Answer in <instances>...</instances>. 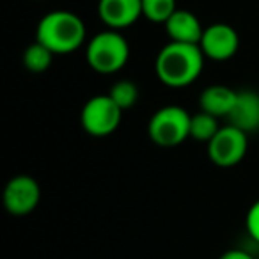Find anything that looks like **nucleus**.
I'll use <instances>...</instances> for the list:
<instances>
[{"label": "nucleus", "instance_id": "6e6552de", "mask_svg": "<svg viewBox=\"0 0 259 259\" xmlns=\"http://www.w3.org/2000/svg\"><path fill=\"white\" fill-rule=\"evenodd\" d=\"M199 47L204 57L211 61H229L238 52L240 37L236 30L227 23H213L204 29Z\"/></svg>", "mask_w": 259, "mask_h": 259}, {"label": "nucleus", "instance_id": "ddd939ff", "mask_svg": "<svg viewBox=\"0 0 259 259\" xmlns=\"http://www.w3.org/2000/svg\"><path fill=\"white\" fill-rule=\"evenodd\" d=\"M54 55L55 54L50 48L41 45L39 41H34L23 52V66L32 73H43L52 66Z\"/></svg>", "mask_w": 259, "mask_h": 259}, {"label": "nucleus", "instance_id": "2eb2a0df", "mask_svg": "<svg viewBox=\"0 0 259 259\" xmlns=\"http://www.w3.org/2000/svg\"><path fill=\"white\" fill-rule=\"evenodd\" d=\"M176 9V0H142V16L153 23H165Z\"/></svg>", "mask_w": 259, "mask_h": 259}, {"label": "nucleus", "instance_id": "f03ea898", "mask_svg": "<svg viewBox=\"0 0 259 259\" xmlns=\"http://www.w3.org/2000/svg\"><path fill=\"white\" fill-rule=\"evenodd\" d=\"M85 23L71 11H50L39 20L36 29V41L50 48L55 55L71 54L85 41Z\"/></svg>", "mask_w": 259, "mask_h": 259}, {"label": "nucleus", "instance_id": "423d86ee", "mask_svg": "<svg viewBox=\"0 0 259 259\" xmlns=\"http://www.w3.org/2000/svg\"><path fill=\"white\" fill-rule=\"evenodd\" d=\"M248 139L243 130L233 124L222 126L208 142V156L219 167H234L245 158Z\"/></svg>", "mask_w": 259, "mask_h": 259}, {"label": "nucleus", "instance_id": "dca6fc26", "mask_svg": "<svg viewBox=\"0 0 259 259\" xmlns=\"http://www.w3.org/2000/svg\"><path fill=\"white\" fill-rule=\"evenodd\" d=\"M108 96L122 108V112L132 108L139 100V87L132 80H117L108 91Z\"/></svg>", "mask_w": 259, "mask_h": 259}, {"label": "nucleus", "instance_id": "0eeeda50", "mask_svg": "<svg viewBox=\"0 0 259 259\" xmlns=\"http://www.w3.org/2000/svg\"><path fill=\"white\" fill-rule=\"evenodd\" d=\"M41 199V190L32 176L20 174L8 181L4 188V206L11 215L23 217L36 209Z\"/></svg>", "mask_w": 259, "mask_h": 259}, {"label": "nucleus", "instance_id": "20e7f679", "mask_svg": "<svg viewBox=\"0 0 259 259\" xmlns=\"http://www.w3.org/2000/svg\"><path fill=\"white\" fill-rule=\"evenodd\" d=\"M192 115L178 105H167L151 115L148 124L149 139L160 148H174L190 137Z\"/></svg>", "mask_w": 259, "mask_h": 259}, {"label": "nucleus", "instance_id": "4468645a", "mask_svg": "<svg viewBox=\"0 0 259 259\" xmlns=\"http://www.w3.org/2000/svg\"><path fill=\"white\" fill-rule=\"evenodd\" d=\"M220 130L219 122H217V117L208 112L201 110L199 114L192 115L190 119V139H195V141L201 142H209L215 134Z\"/></svg>", "mask_w": 259, "mask_h": 259}, {"label": "nucleus", "instance_id": "9b49d317", "mask_svg": "<svg viewBox=\"0 0 259 259\" xmlns=\"http://www.w3.org/2000/svg\"><path fill=\"white\" fill-rule=\"evenodd\" d=\"M163 25L170 41H176V43L199 45L204 32V27L201 25L197 16L187 9H176Z\"/></svg>", "mask_w": 259, "mask_h": 259}, {"label": "nucleus", "instance_id": "9d476101", "mask_svg": "<svg viewBox=\"0 0 259 259\" xmlns=\"http://www.w3.org/2000/svg\"><path fill=\"white\" fill-rule=\"evenodd\" d=\"M229 124L243 130L245 134L259 130V93L250 89L238 91L236 101L231 108Z\"/></svg>", "mask_w": 259, "mask_h": 259}, {"label": "nucleus", "instance_id": "39448f33", "mask_svg": "<svg viewBox=\"0 0 259 259\" xmlns=\"http://www.w3.org/2000/svg\"><path fill=\"white\" fill-rule=\"evenodd\" d=\"M122 108L108 94L94 96L83 105L80 122L82 128L93 137H107L114 134L121 122Z\"/></svg>", "mask_w": 259, "mask_h": 259}, {"label": "nucleus", "instance_id": "f257e3e1", "mask_svg": "<svg viewBox=\"0 0 259 259\" xmlns=\"http://www.w3.org/2000/svg\"><path fill=\"white\" fill-rule=\"evenodd\" d=\"M204 59L199 45L170 41L156 55V75L169 87L190 85L202 73Z\"/></svg>", "mask_w": 259, "mask_h": 259}, {"label": "nucleus", "instance_id": "1a4fd4ad", "mask_svg": "<svg viewBox=\"0 0 259 259\" xmlns=\"http://www.w3.org/2000/svg\"><path fill=\"white\" fill-rule=\"evenodd\" d=\"M98 16L108 29L122 30L142 16V0H100Z\"/></svg>", "mask_w": 259, "mask_h": 259}, {"label": "nucleus", "instance_id": "f3484780", "mask_svg": "<svg viewBox=\"0 0 259 259\" xmlns=\"http://www.w3.org/2000/svg\"><path fill=\"white\" fill-rule=\"evenodd\" d=\"M245 226H247V233L250 234L252 240L259 243V201H255L250 206L247 219H245Z\"/></svg>", "mask_w": 259, "mask_h": 259}, {"label": "nucleus", "instance_id": "a211bd4d", "mask_svg": "<svg viewBox=\"0 0 259 259\" xmlns=\"http://www.w3.org/2000/svg\"><path fill=\"white\" fill-rule=\"evenodd\" d=\"M220 259H255L252 254H248L247 250H241V248H233V250H227L220 255Z\"/></svg>", "mask_w": 259, "mask_h": 259}, {"label": "nucleus", "instance_id": "f8f14e48", "mask_svg": "<svg viewBox=\"0 0 259 259\" xmlns=\"http://www.w3.org/2000/svg\"><path fill=\"white\" fill-rule=\"evenodd\" d=\"M236 91L226 85H209L199 96V105L201 110L215 115V117H224L229 115L234 101H236Z\"/></svg>", "mask_w": 259, "mask_h": 259}, {"label": "nucleus", "instance_id": "7ed1b4c3", "mask_svg": "<svg viewBox=\"0 0 259 259\" xmlns=\"http://www.w3.org/2000/svg\"><path fill=\"white\" fill-rule=\"evenodd\" d=\"M89 66L101 75L117 73L130 59V45L119 30L108 29L91 37L85 48Z\"/></svg>", "mask_w": 259, "mask_h": 259}]
</instances>
